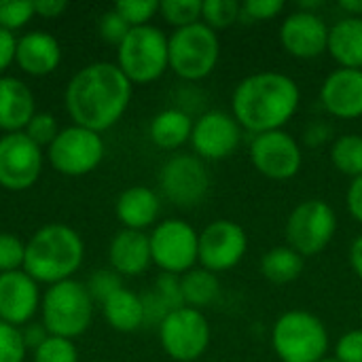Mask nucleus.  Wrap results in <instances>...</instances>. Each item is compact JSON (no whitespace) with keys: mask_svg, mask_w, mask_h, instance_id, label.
<instances>
[{"mask_svg":"<svg viewBox=\"0 0 362 362\" xmlns=\"http://www.w3.org/2000/svg\"><path fill=\"white\" fill-rule=\"evenodd\" d=\"M132 100V81L117 64L95 62L78 70L66 87V108L78 127L104 132L112 127Z\"/></svg>","mask_w":362,"mask_h":362,"instance_id":"nucleus-1","label":"nucleus"},{"mask_svg":"<svg viewBox=\"0 0 362 362\" xmlns=\"http://www.w3.org/2000/svg\"><path fill=\"white\" fill-rule=\"evenodd\" d=\"M301 91L295 78L282 72H257L238 83L231 115L242 129L255 136L282 129L297 112Z\"/></svg>","mask_w":362,"mask_h":362,"instance_id":"nucleus-2","label":"nucleus"},{"mask_svg":"<svg viewBox=\"0 0 362 362\" xmlns=\"http://www.w3.org/2000/svg\"><path fill=\"white\" fill-rule=\"evenodd\" d=\"M85 246L81 235L66 225H47L38 229L25 244L23 272L47 284L72 280V274L83 265Z\"/></svg>","mask_w":362,"mask_h":362,"instance_id":"nucleus-3","label":"nucleus"},{"mask_svg":"<svg viewBox=\"0 0 362 362\" xmlns=\"http://www.w3.org/2000/svg\"><path fill=\"white\" fill-rule=\"evenodd\" d=\"M272 346L282 362H320L329 352V331L312 312H284L272 329Z\"/></svg>","mask_w":362,"mask_h":362,"instance_id":"nucleus-4","label":"nucleus"},{"mask_svg":"<svg viewBox=\"0 0 362 362\" xmlns=\"http://www.w3.org/2000/svg\"><path fill=\"white\" fill-rule=\"evenodd\" d=\"M42 325L49 335L72 339L83 335L93 316V299L76 280L53 284L42 297Z\"/></svg>","mask_w":362,"mask_h":362,"instance_id":"nucleus-5","label":"nucleus"},{"mask_svg":"<svg viewBox=\"0 0 362 362\" xmlns=\"http://www.w3.org/2000/svg\"><path fill=\"white\" fill-rule=\"evenodd\" d=\"M170 68L185 81L206 78L218 64L221 40L212 28L197 21L187 28H178L168 38Z\"/></svg>","mask_w":362,"mask_h":362,"instance_id":"nucleus-6","label":"nucleus"},{"mask_svg":"<svg viewBox=\"0 0 362 362\" xmlns=\"http://www.w3.org/2000/svg\"><path fill=\"white\" fill-rule=\"evenodd\" d=\"M121 72L132 83H153L170 68L168 36L157 25L132 28L119 45Z\"/></svg>","mask_w":362,"mask_h":362,"instance_id":"nucleus-7","label":"nucleus"},{"mask_svg":"<svg viewBox=\"0 0 362 362\" xmlns=\"http://www.w3.org/2000/svg\"><path fill=\"white\" fill-rule=\"evenodd\" d=\"M337 231V214L325 199L301 202L286 221L288 246L305 257L320 255Z\"/></svg>","mask_w":362,"mask_h":362,"instance_id":"nucleus-8","label":"nucleus"},{"mask_svg":"<svg viewBox=\"0 0 362 362\" xmlns=\"http://www.w3.org/2000/svg\"><path fill=\"white\" fill-rule=\"evenodd\" d=\"M148 240L153 263L165 274H187L199 261V233L187 221L168 218L153 229Z\"/></svg>","mask_w":362,"mask_h":362,"instance_id":"nucleus-9","label":"nucleus"},{"mask_svg":"<svg viewBox=\"0 0 362 362\" xmlns=\"http://www.w3.org/2000/svg\"><path fill=\"white\" fill-rule=\"evenodd\" d=\"M159 341L170 358L193 362L210 346V325L199 310L185 305L165 316L159 327Z\"/></svg>","mask_w":362,"mask_h":362,"instance_id":"nucleus-10","label":"nucleus"},{"mask_svg":"<svg viewBox=\"0 0 362 362\" xmlns=\"http://www.w3.org/2000/svg\"><path fill=\"white\" fill-rule=\"evenodd\" d=\"M104 157V142L98 132L72 125L57 134L49 146L51 165L66 176H83L98 168Z\"/></svg>","mask_w":362,"mask_h":362,"instance_id":"nucleus-11","label":"nucleus"},{"mask_svg":"<svg viewBox=\"0 0 362 362\" xmlns=\"http://www.w3.org/2000/svg\"><path fill=\"white\" fill-rule=\"evenodd\" d=\"M250 161L259 174L272 180H288L299 174L303 153L299 142L284 129L259 134L250 142Z\"/></svg>","mask_w":362,"mask_h":362,"instance_id":"nucleus-12","label":"nucleus"},{"mask_svg":"<svg viewBox=\"0 0 362 362\" xmlns=\"http://www.w3.org/2000/svg\"><path fill=\"white\" fill-rule=\"evenodd\" d=\"M165 197L178 208H195L210 193V174L199 157L176 155L159 174Z\"/></svg>","mask_w":362,"mask_h":362,"instance_id":"nucleus-13","label":"nucleus"},{"mask_svg":"<svg viewBox=\"0 0 362 362\" xmlns=\"http://www.w3.org/2000/svg\"><path fill=\"white\" fill-rule=\"evenodd\" d=\"M248 250V235L235 221L218 218L199 233V263L212 274L233 269Z\"/></svg>","mask_w":362,"mask_h":362,"instance_id":"nucleus-14","label":"nucleus"},{"mask_svg":"<svg viewBox=\"0 0 362 362\" xmlns=\"http://www.w3.org/2000/svg\"><path fill=\"white\" fill-rule=\"evenodd\" d=\"M42 170V153L23 132L0 138V187L8 191L30 189Z\"/></svg>","mask_w":362,"mask_h":362,"instance_id":"nucleus-15","label":"nucleus"},{"mask_svg":"<svg viewBox=\"0 0 362 362\" xmlns=\"http://www.w3.org/2000/svg\"><path fill=\"white\" fill-rule=\"evenodd\" d=\"M242 142V125L225 110H208L193 123L191 144L197 157L221 161L238 151Z\"/></svg>","mask_w":362,"mask_h":362,"instance_id":"nucleus-16","label":"nucleus"},{"mask_svg":"<svg viewBox=\"0 0 362 362\" xmlns=\"http://www.w3.org/2000/svg\"><path fill=\"white\" fill-rule=\"evenodd\" d=\"M329 25L318 13L293 11L280 28V42L293 57L312 59L329 49Z\"/></svg>","mask_w":362,"mask_h":362,"instance_id":"nucleus-17","label":"nucleus"},{"mask_svg":"<svg viewBox=\"0 0 362 362\" xmlns=\"http://www.w3.org/2000/svg\"><path fill=\"white\" fill-rule=\"evenodd\" d=\"M38 310V284L25 272L0 274V320L13 327L28 325Z\"/></svg>","mask_w":362,"mask_h":362,"instance_id":"nucleus-18","label":"nucleus"},{"mask_svg":"<svg viewBox=\"0 0 362 362\" xmlns=\"http://www.w3.org/2000/svg\"><path fill=\"white\" fill-rule=\"evenodd\" d=\"M322 108L337 119L362 117V70L337 68L320 87Z\"/></svg>","mask_w":362,"mask_h":362,"instance_id":"nucleus-19","label":"nucleus"},{"mask_svg":"<svg viewBox=\"0 0 362 362\" xmlns=\"http://www.w3.org/2000/svg\"><path fill=\"white\" fill-rule=\"evenodd\" d=\"M15 62L19 68L32 76H45L51 74L59 62H62V49L55 36L49 32L36 30L28 32L17 40V51H15Z\"/></svg>","mask_w":362,"mask_h":362,"instance_id":"nucleus-20","label":"nucleus"},{"mask_svg":"<svg viewBox=\"0 0 362 362\" xmlns=\"http://www.w3.org/2000/svg\"><path fill=\"white\" fill-rule=\"evenodd\" d=\"M110 267L119 276H140L153 263L151 240L144 231L123 229L119 231L108 248Z\"/></svg>","mask_w":362,"mask_h":362,"instance_id":"nucleus-21","label":"nucleus"},{"mask_svg":"<svg viewBox=\"0 0 362 362\" xmlns=\"http://www.w3.org/2000/svg\"><path fill=\"white\" fill-rule=\"evenodd\" d=\"M36 115L30 87L15 76H0V129L15 134Z\"/></svg>","mask_w":362,"mask_h":362,"instance_id":"nucleus-22","label":"nucleus"},{"mask_svg":"<svg viewBox=\"0 0 362 362\" xmlns=\"http://www.w3.org/2000/svg\"><path fill=\"white\" fill-rule=\"evenodd\" d=\"M331 57L350 70H362V17H341L329 30Z\"/></svg>","mask_w":362,"mask_h":362,"instance_id":"nucleus-23","label":"nucleus"},{"mask_svg":"<svg viewBox=\"0 0 362 362\" xmlns=\"http://www.w3.org/2000/svg\"><path fill=\"white\" fill-rule=\"evenodd\" d=\"M161 204L155 191L146 187H129L117 199V216L125 229L142 231L151 227L159 216Z\"/></svg>","mask_w":362,"mask_h":362,"instance_id":"nucleus-24","label":"nucleus"},{"mask_svg":"<svg viewBox=\"0 0 362 362\" xmlns=\"http://www.w3.org/2000/svg\"><path fill=\"white\" fill-rule=\"evenodd\" d=\"M151 140L161 148H178L191 140L193 134V119L189 112L180 108H168L155 115L151 121Z\"/></svg>","mask_w":362,"mask_h":362,"instance_id":"nucleus-25","label":"nucleus"},{"mask_svg":"<svg viewBox=\"0 0 362 362\" xmlns=\"http://www.w3.org/2000/svg\"><path fill=\"white\" fill-rule=\"evenodd\" d=\"M102 305H104V316L108 325L121 333H132L144 325L142 297H138L136 293L127 288H119Z\"/></svg>","mask_w":362,"mask_h":362,"instance_id":"nucleus-26","label":"nucleus"},{"mask_svg":"<svg viewBox=\"0 0 362 362\" xmlns=\"http://www.w3.org/2000/svg\"><path fill=\"white\" fill-rule=\"evenodd\" d=\"M261 274L272 284H291L303 272V257L291 246H276L261 259Z\"/></svg>","mask_w":362,"mask_h":362,"instance_id":"nucleus-27","label":"nucleus"},{"mask_svg":"<svg viewBox=\"0 0 362 362\" xmlns=\"http://www.w3.org/2000/svg\"><path fill=\"white\" fill-rule=\"evenodd\" d=\"M180 286H182V299L187 308L193 310H204L208 305H212L221 293V284L216 274L204 269V267H193L191 272L182 274L180 278Z\"/></svg>","mask_w":362,"mask_h":362,"instance_id":"nucleus-28","label":"nucleus"},{"mask_svg":"<svg viewBox=\"0 0 362 362\" xmlns=\"http://www.w3.org/2000/svg\"><path fill=\"white\" fill-rule=\"evenodd\" d=\"M331 161L337 172L352 180L362 176V136L346 134L339 136L331 146Z\"/></svg>","mask_w":362,"mask_h":362,"instance_id":"nucleus-29","label":"nucleus"},{"mask_svg":"<svg viewBox=\"0 0 362 362\" xmlns=\"http://www.w3.org/2000/svg\"><path fill=\"white\" fill-rule=\"evenodd\" d=\"M242 17V4L235 0H206L202 2V21L212 30L233 25Z\"/></svg>","mask_w":362,"mask_h":362,"instance_id":"nucleus-30","label":"nucleus"},{"mask_svg":"<svg viewBox=\"0 0 362 362\" xmlns=\"http://www.w3.org/2000/svg\"><path fill=\"white\" fill-rule=\"evenodd\" d=\"M161 17L178 28L193 25L202 21V2L199 0H163L159 2Z\"/></svg>","mask_w":362,"mask_h":362,"instance_id":"nucleus-31","label":"nucleus"},{"mask_svg":"<svg viewBox=\"0 0 362 362\" xmlns=\"http://www.w3.org/2000/svg\"><path fill=\"white\" fill-rule=\"evenodd\" d=\"M34 362H78V352L70 339L49 335L45 344L34 350Z\"/></svg>","mask_w":362,"mask_h":362,"instance_id":"nucleus-32","label":"nucleus"},{"mask_svg":"<svg viewBox=\"0 0 362 362\" xmlns=\"http://www.w3.org/2000/svg\"><path fill=\"white\" fill-rule=\"evenodd\" d=\"M115 11L129 23V28L148 25V21L159 13L157 0H121L115 4Z\"/></svg>","mask_w":362,"mask_h":362,"instance_id":"nucleus-33","label":"nucleus"},{"mask_svg":"<svg viewBox=\"0 0 362 362\" xmlns=\"http://www.w3.org/2000/svg\"><path fill=\"white\" fill-rule=\"evenodd\" d=\"M34 15V2L0 0V28L6 32L23 28Z\"/></svg>","mask_w":362,"mask_h":362,"instance_id":"nucleus-34","label":"nucleus"},{"mask_svg":"<svg viewBox=\"0 0 362 362\" xmlns=\"http://www.w3.org/2000/svg\"><path fill=\"white\" fill-rule=\"evenodd\" d=\"M25 350L21 331L0 320V362H23Z\"/></svg>","mask_w":362,"mask_h":362,"instance_id":"nucleus-35","label":"nucleus"},{"mask_svg":"<svg viewBox=\"0 0 362 362\" xmlns=\"http://www.w3.org/2000/svg\"><path fill=\"white\" fill-rule=\"evenodd\" d=\"M25 244L13 233H0V274L17 272L23 267Z\"/></svg>","mask_w":362,"mask_h":362,"instance_id":"nucleus-36","label":"nucleus"},{"mask_svg":"<svg viewBox=\"0 0 362 362\" xmlns=\"http://www.w3.org/2000/svg\"><path fill=\"white\" fill-rule=\"evenodd\" d=\"M57 134H59L57 121L49 112H36L32 117V121L28 123V127H25V136L32 142H36L38 146H42V144H49L51 146V142L57 138Z\"/></svg>","mask_w":362,"mask_h":362,"instance_id":"nucleus-37","label":"nucleus"},{"mask_svg":"<svg viewBox=\"0 0 362 362\" xmlns=\"http://www.w3.org/2000/svg\"><path fill=\"white\" fill-rule=\"evenodd\" d=\"M119 288H123V284H121V276L115 269H100L87 282V291H89L91 299H98L102 303L110 295H115Z\"/></svg>","mask_w":362,"mask_h":362,"instance_id":"nucleus-38","label":"nucleus"},{"mask_svg":"<svg viewBox=\"0 0 362 362\" xmlns=\"http://www.w3.org/2000/svg\"><path fill=\"white\" fill-rule=\"evenodd\" d=\"M155 295L168 305L170 312L185 308V299H182V286H180V278L174 274H165L161 272V276L155 282Z\"/></svg>","mask_w":362,"mask_h":362,"instance_id":"nucleus-39","label":"nucleus"},{"mask_svg":"<svg viewBox=\"0 0 362 362\" xmlns=\"http://www.w3.org/2000/svg\"><path fill=\"white\" fill-rule=\"evenodd\" d=\"M337 362H362V329L344 333L335 346Z\"/></svg>","mask_w":362,"mask_h":362,"instance_id":"nucleus-40","label":"nucleus"},{"mask_svg":"<svg viewBox=\"0 0 362 362\" xmlns=\"http://www.w3.org/2000/svg\"><path fill=\"white\" fill-rule=\"evenodd\" d=\"M284 11L282 0H246L242 4V17H248L250 21H267L278 17Z\"/></svg>","mask_w":362,"mask_h":362,"instance_id":"nucleus-41","label":"nucleus"},{"mask_svg":"<svg viewBox=\"0 0 362 362\" xmlns=\"http://www.w3.org/2000/svg\"><path fill=\"white\" fill-rule=\"evenodd\" d=\"M129 30H132L129 23L115 8L108 11V13H104L102 19H100V34H102L104 40H108L112 45H121L123 38L129 34Z\"/></svg>","mask_w":362,"mask_h":362,"instance_id":"nucleus-42","label":"nucleus"},{"mask_svg":"<svg viewBox=\"0 0 362 362\" xmlns=\"http://www.w3.org/2000/svg\"><path fill=\"white\" fill-rule=\"evenodd\" d=\"M142 310H144V325H155V327H161V322L170 314L168 305L155 295V291L142 297Z\"/></svg>","mask_w":362,"mask_h":362,"instance_id":"nucleus-43","label":"nucleus"},{"mask_svg":"<svg viewBox=\"0 0 362 362\" xmlns=\"http://www.w3.org/2000/svg\"><path fill=\"white\" fill-rule=\"evenodd\" d=\"M333 138V127L325 121H314L305 127L303 132V142L312 148H318L322 144H327Z\"/></svg>","mask_w":362,"mask_h":362,"instance_id":"nucleus-44","label":"nucleus"},{"mask_svg":"<svg viewBox=\"0 0 362 362\" xmlns=\"http://www.w3.org/2000/svg\"><path fill=\"white\" fill-rule=\"evenodd\" d=\"M15 51H17V40L13 32H6L0 28V74L13 64L15 59Z\"/></svg>","mask_w":362,"mask_h":362,"instance_id":"nucleus-45","label":"nucleus"},{"mask_svg":"<svg viewBox=\"0 0 362 362\" xmlns=\"http://www.w3.org/2000/svg\"><path fill=\"white\" fill-rule=\"evenodd\" d=\"M346 204H348V210H350L352 218L362 223V176L354 178L352 185L348 187Z\"/></svg>","mask_w":362,"mask_h":362,"instance_id":"nucleus-46","label":"nucleus"},{"mask_svg":"<svg viewBox=\"0 0 362 362\" xmlns=\"http://www.w3.org/2000/svg\"><path fill=\"white\" fill-rule=\"evenodd\" d=\"M21 337H23V344L25 348H40L45 344V339L49 337V331L45 329V325H36V322H28V327L21 331Z\"/></svg>","mask_w":362,"mask_h":362,"instance_id":"nucleus-47","label":"nucleus"},{"mask_svg":"<svg viewBox=\"0 0 362 362\" xmlns=\"http://www.w3.org/2000/svg\"><path fill=\"white\" fill-rule=\"evenodd\" d=\"M66 6L68 4L64 0H36L34 13L40 17H47V19H53V17H59L66 11Z\"/></svg>","mask_w":362,"mask_h":362,"instance_id":"nucleus-48","label":"nucleus"},{"mask_svg":"<svg viewBox=\"0 0 362 362\" xmlns=\"http://www.w3.org/2000/svg\"><path fill=\"white\" fill-rule=\"evenodd\" d=\"M350 265H352L354 274L362 280V233L350 246Z\"/></svg>","mask_w":362,"mask_h":362,"instance_id":"nucleus-49","label":"nucleus"},{"mask_svg":"<svg viewBox=\"0 0 362 362\" xmlns=\"http://www.w3.org/2000/svg\"><path fill=\"white\" fill-rule=\"evenodd\" d=\"M337 6L346 17H362V0H339Z\"/></svg>","mask_w":362,"mask_h":362,"instance_id":"nucleus-50","label":"nucleus"},{"mask_svg":"<svg viewBox=\"0 0 362 362\" xmlns=\"http://www.w3.org/2000/svg\"><path fill=\"white\" fill-rule=\"evenodd\" d=\"M320 362H337L335 358H325V361H320Z\"/></svg>","mask_w":362,"mask_h":362,"instance_id":"nucleus-51","label":"nucleus"}]
</instances>
